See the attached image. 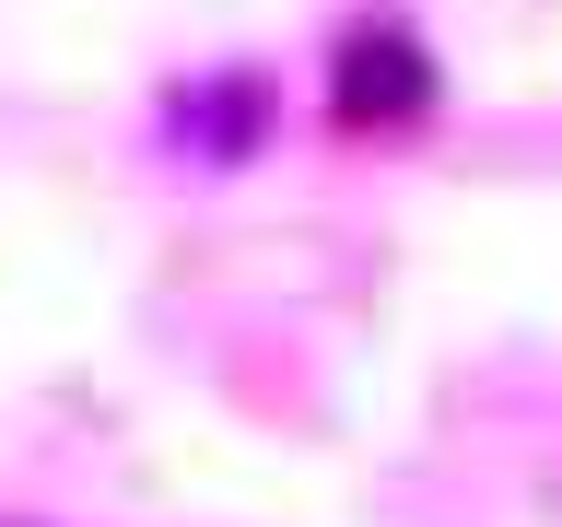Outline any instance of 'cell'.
Masks as SVG:
<instances>
[{
	"mask_svg": "<svg viewBox=\"0 0 562 527\" xmlns=\"http://www.w3.org/2000/svg\"><path fill=\"white\" fill-rule=\"evenodd\" d=\"M434 47H422L411 24H351L340 47H328V105H340L351 130H411L422 105H434Z\"/></svg>",
	"mask_w": 562,
	"mask_h": 527,
	"instance_id": "1",
	"label": "cell"
},
{
	"mask_svg": "<svg viewBox=\"0 0 562 527\" xmlns=\"http://www.w3.org/2000/svg\"><path fill=\"white\" fill-rule=\"evenodd\" d=\"M176 130L200 141V153H223V165H235L246 141H258V70H223L211 94H188V105H176Z\"/></svg>",
	"mask_w": 562,
	"mask_h": 527,
	"instance_id": "2",
	"label": "cell"
}]
</instances>
